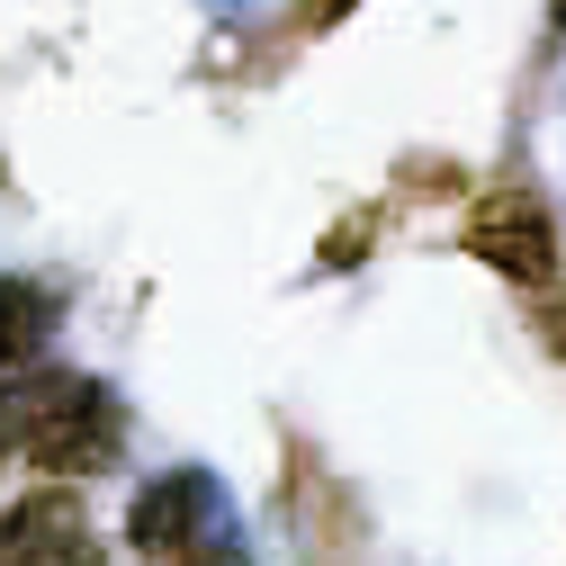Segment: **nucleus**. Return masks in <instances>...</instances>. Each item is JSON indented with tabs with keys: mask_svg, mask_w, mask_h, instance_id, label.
<instances>
[{
	"mask_svg": "<svg viewBox=\"0 0 566 566\" xmlns=\"http://www.w3.org/2000/svg\"><path fill=\"white\" fill-rule=\"evenodd\" d=\"M342 10H350V0H315V19H342Z\"/></svg>",
	"mask_w": 566,
	"mask_h": 566,
	"instance_id": "obj_7",
	"label": "nucleus"
},
{
	"mask_svg": "<svg viewBox=\"0 0 566 566\" xmlns=\"http://www.w3.org/2000/svg\"><path fill=\"white\" fill-rule=\"evenodd\" d=\"M117 396L82 369H19L0 387V468H54L99 476L117 459Z\"/></svg>",
	"mask_w": 566,
	"mask_h": 566,
	"instance_id": "obj_1",
	"label": "nucleus"
},
{
	"mask_svg": "<svg viewBox=\"0 0 566 566\" xmlns=\"http://www.w3.org/2000/svg\"><path fill=\"white\" fill-rule=\"evenodd\" d=\"M539 324H548V342L566 350V297H548V315H539Z\"/></svg>",
	"mask_w": 566,
	"mask_h": 566,
	"instance_id": "obj_6",
	"label": "nucleus"
},
{
	"mask_svg": "<svg viewBox=\"0 0 566 566\" xmlns=\"http://www.w3.org/2000/svg\"><path fill=\"white\" fill-rule=\"evenodd\" d=\"M54 324H63V306L36 289V279H0V369H28L54 342Z\"/></svg>",
	"mask_w": 566,
	"mask_h": 566,
	"instance_id": "obj_5",
	"label": "nucleus"
},
{
	"mask_svg": "<svg viewBox=\"0 0 566 566\" xmlns=\"http://www.w3.org/2000/svg\"><path fill=\"white\" fill-rule=\"evenodd\" d=\"M468 252L485 270H504L513 289H548L557 279V234H548V207L531 189H485L468 217Z\"/></svg>",
	"mask_w": 566,
	"mask_h": 566,
	"instance_id": "obj_2",
	"label": "nucleus"
},
{
	"mask_svg": "<svg viewBox=\"0 0 566 566\" xmlns=\"http://www.w3.org/2000/svg\"><path fill=\"white\" fill-rule=\"evenodd\" d=\"M0 566H99V539H91L73 494L45 485L28 504H10V522H0Z\"/></svg>",
	"mask_w": 566,
	"mask_h": 566,
	"instance_id": "obj_4",
	"label": "nucleus"
},
{
	"mask_svg": "<svg viewBox=\"0 0 566 566\" xmlns=\"http://www.w3.org/2000/svg\"><path fill=\"white\" fill-rule=\"evenodd\" d=\"M217 522H226L217 476H207V468H171V476H154L145 494H135L126 539H135V548H154V557H180L198 531H217Z\"/></svg>",
	"mask_w": 566,
	"mask_h": 566,
	"instance_id": "obj_3",
	"label": "nucleus"
},
{
	"mask_svg": "<svg viewBox=\"0 0 566 566\" xmlns=\"http://www.w3.org/2000/svg\"><path fill=\"white\" fill-rule=\"evenodd\" d=\"M557 28H566V0H557Z\"/></svg>",
	"mask_w": 566,
	"mask_h": 566,
	"instance_id": "obj_8",
	"label": "nucleus"
}]
</instances>
